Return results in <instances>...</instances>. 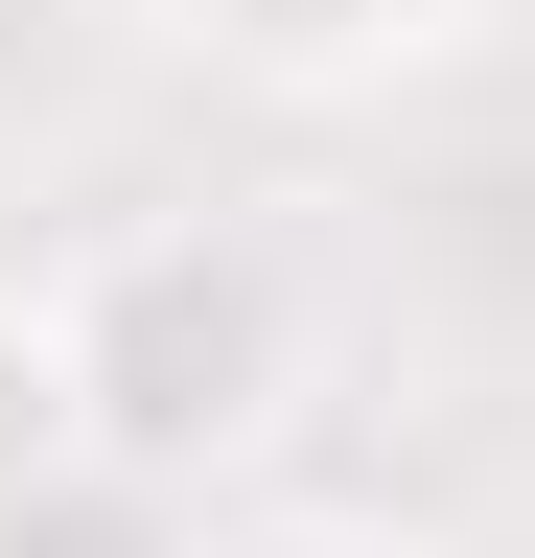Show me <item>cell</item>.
I'll return each instance as SVG.
<instances>
[{"label": "cell", "mask_w": 535, "mask_h": 558, "mask_svg": "<svg viewBox=\"0 0 535 558\" xmlns=\"http://www.w3.org/2000/svg\"><path fill=\"white\" fill-rule=\"evenodd\" d=\"M71 349H94V442L117 465H186V442H256L280 418V279L256 256L141 233L117 279H71Z\"/></svg>", "instance_id": "cell-1"}, {"label": "cell", "mask_w": 535, "mask_h": 558, "mask_svg": "<svg viewBox=\"0 0 535 558\" xmlns=\"http://www.w3.org/2000/svg\"><path fill=\"white\" fill-rule=\"evenodd\" d=\"M117 442H94V349H71V303H24V279H0V535L24 512H71Z\"/></svg>", "instance_id": "cell-2"}, {"label": "cell", "mask_w": 535, "mask_h": 558, "mask_svg": "<svg viewBox=\"0 0 535 558\" xmlns=\"http://www.w3.org/2000/svg\"><path fill=\"white\" fill-rule=\"evenodd\" d=\"M210 70H280V94H350V70H396V47H442V0H163Z\"/></svg>", "instance_id": "cell-3"}, {"label": "cell", "mask_w": 535, "mask_h": 558, "mask_svg": "<svg viewBox=\"0 0 535 558\" xmlns=\"http://www.w3.org/2000/svg\"><path fill=\"white\" fill-rule=\"evenodd\" d=\"M210 558H396V535H350V512H280V535H210Z\"/></svg>", "instance_id": "cell-4"}]
</instances>
